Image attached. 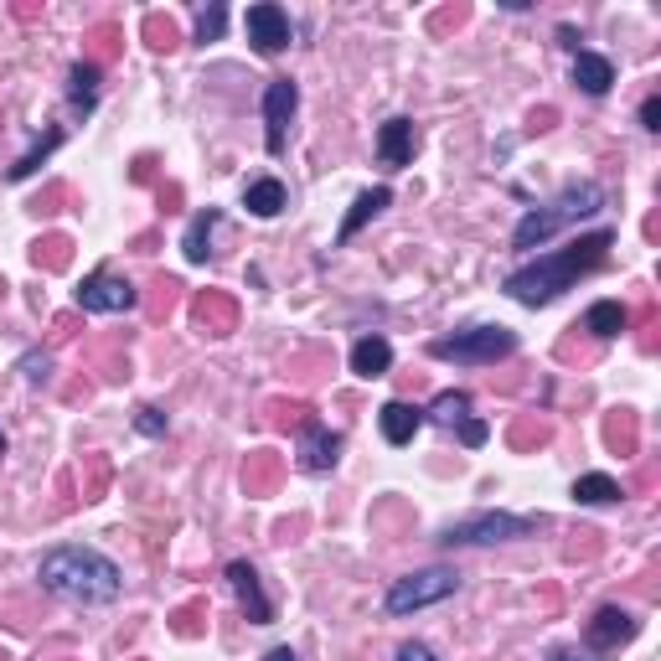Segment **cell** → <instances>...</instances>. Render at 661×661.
I'll return each instance as SVG.
<instances>
[{"label":"cell","instance_id":"1","mask_svg":"<svg viewBox=\"0 0 661 661\" xmlns=\"http://www.w3.org/2000/svg\"><path fill=\"white\" fill-rule=\"evenodd\" d=\"M610 248H616V233H610V227H594V233H584V238H573L569 248H558V254H538L532 264L511 270L501 289H507L517 305H532V311H538V305L558 301L563 289H573L579 274L600 270Z\"/></svg>","mask_w":661,"mask_h":661},{"label":"cell","instance_id":"2","mask_svg":"<svg viewBox=\"0 0 661 661\" xmlns=\"http://www.w3.org/2000/svg\"><path fill=\"white\" fill-rule=\"evenodd\" d=\"M37 579H42L47 594H58L68 604H114L124 589V573L114 558H104L99 548H83V542H62L37 563Z\"/></svg>","mask_w":661,"mask_h":661},{"label":"cell","instance_id":"3","mask_svg":"<svg viewBox=\"0 0 661 661\" xmlns=\"http://www.w3.org/2000/svg\"><path fill=\"white\" fill-rule=\"evenodd\" d=\"M600 207H604V186H600V181H573V186H563L548 207L522 212V223H517V233H511V248H542L558 227L579 223V217H594Z\"/></svg>","mask_w":661,"mask_h":661},{"label":"cell","instance_id":"4","mask_svg":"<svg viewBox=\"0 0 661 661\" xmlns=\"http://www.w3.org/2000/svg\"><path fill=\"white\" fill-rule=\"evenodd\" d=\"M511 352H517V336L507 326H470V330H455V336L429 342V357L466 362V367H491V362L511 357Z\"/></svg>","mask_w":661,"mask_h":661},{"label":"cell","instance_id":"5","mask_svg":"<svg viewBox=\"0 0 661 661\" xmlns=\"http://www.w3.org/2000/svg\"><path fill=\"white\" fill-rule=\"evenodd\" d=\"M542 517H511V511H476L466 522H450L445 527V548H481V542H511V538H527L538 532Z\"/></svg>","mask_w":661,"mask_h":661},{"label":"cell","instance_id":"6","mask_svg":"<svg viewBox=\"0 0 661 661\" xmlns=\"http://www.w3.org/2000/svg\"><path fill=\"white\" fill-rule=\"evenodd\" d=\"M455 589H460V573L455 569H419V573H408V579H398V584L388 589L383 610H388V616H414L424 604L450 600Z\"/></svg>","mask_w":661,"mask_h":661},{"label":"cell","instance_id":"7","mask_svg":"<svg viewBox=\"0 0 661 661\" xmlns=\"http://www.w3.org/2000/svg\"><path fill=\"white\" fill-rule=\"evenodd\" d=\"M73 301H78V311L114 316V311H135L140 295H135V285H130V279H114V274L99 270V274H89V279L73 289Z\"/></svg>","mask_w":661,"mask_h":661},{"label":"cell","instance_id":"8","mask_svg":"<svg viewBox=\"0 0 661 661\" xmlns=\"http://www.w3.org/2000/svg\"><path fill=\"white\" fill-rule=\"evenodd\" d=\"M295 109H301V89H295L289 78H274L270 89H264V145H270V155L285 151Z\"/></svg>","mask_w":661,"mask_h":661},{"label":"cell","instance_id":"9","mask_svg":"<svg viewBox=\"0 0 661 661\" xmlns=\"http://www.w3.org/2000/svg\"><path fill=\"white\" fill-rule=\"evenodd\" d=\"M243 27H248V42H254V52H264V58H274V52H285V47H289V16L279 11L274 0H264V6H248Z\"/></svg>","mask_w":661,"mask_h":661},{"label":"cell","instance_id":"10","mask_svg":"<svg viewBox=\"0 0 661 661\" xmlns=\"http://www.w3.org/2000/svg\"><path fill=\"white\" fill-rule=\"evenodd\" d=\"M635 631H641V620H635L631 610H620V604H604V610H594V620H589L584 641H589V651H616V647H626Z\"/></svg>","mask_w":661,"mask_h":661},{"label":"cell","instance_id":"11","mask_svg":"<svg viewBox=\"0 0 661 661\" xmlns=\"http://www.w3.org/2000/svg\"><path fill=\"white\" fill-rule=\"evenodd\" d=\"M227 584H233V594H238V604H243V616L254 620V626H270L274 620V604H270V594H264V584H258V573H254V563H227Z\"/></svg>","mask_w":661,"mask_h":661},{"label":"cell","instance_id":"12","mask_svg":"<svg viewBox=\"0 0 661 661\" xmlns=\"http://www.w3.org/2000/svg\"><path fill=\"white\" fill-rule=\"evenodd\" d=\"M342 460V435H330L326 424L305 419L301 424V466L305 470H330Z\"/></svg>","mask_w":661,"mask_h":661},{"label":"cell","instance_id":"13","mask_svg":"<svg viewBox=\"0 0 661 661\" xmlns=\"http://www.w3.org/2000/svg\"><path fill=\"white\" fill-rule=\"evenodd\" d=\"M414 151H419V130H414V120H388L383 130H377V155H383V165L404 171V165L414 161Z\"/></svg>","mask_w":661,"mask_h":661},{"label":"cell","instance_id":"14","mask_svg":"<svg viewBox=\"0 0 661 661\" xmlns=\"http://www.w3.org/2000/svg\"><path fill=\"white\" fill-rule=\"evenodd\" d=\"M377 424H383V439H388V445H408V439L424 429V408L393 398V404L377 408Z\"/></svg>","mask_w":661,"mask_h":661},{"label":"cell","instance_id":"15","mask_svg":"<svg viewBox=\"0 0 661 661\" xmlns=\"http://www.w3.org/2000/svg\"><path fill=\"white\" fill-rule=\"evenodd\" d=\"M573 83H579L589 99H604L610 83H616V62L600 58V52H573Z\"/></svg>","mask_w":661,"mask_h":661},{"label":"cell","instance_id":"16","mask_svg":"<svg viewBox=\"0 0 661 661\" xmlns=\"http://www.w3.org/2000/svg\"><path fill=\"white\" fill-rule=\"evenodd\" d=\"M388 202H393V192H388V186H373V192H362L357 202H352V212H346V217H342V233H336V243H352V238H357V233H362V227L373 223L377 212L388 207Z\"/></svg>","mask_w":661,"mask_h":661},{"label":"cell","instance_id":"17","mask_svg":"<svg viewBox=\"0 0 661 661\" xmlns=\"http://www.w3.org/2000/svg\"><path fill=\"white\" fill-rule=\"evenodd\" d=\"M388 367H393V346L383 342V336H362L357 346H352V373L357 377H388Z\"/></svg>","mask_w":661,"mask_h":661},{"label":"cell","instance_id":"18","mask_svg":"<svg viewBox=\"0 0 661 661\" xmlns=\"http://www.w3.org/2000/svg\"><path fill=\"white\" fill-rule=\"evenodd\" d=\"M217 223H223V212H217V207L196 212L192 223H186V238H181V248H186V258H192V264H207V254H212V233H217Z\"/></svg>","mask_w":661,"mask_h":661},{"label":"cell","instance_id":"19","mask_svg":"<svg viewBox=\"0 0 661 661\" xmlns=\"http://www.w3.org/2000/svg\"><path fill=\"white\" fill-rule=\"evenodd\" d=\"M243 207L254 212V217H279V212H285V186L274 176L248 181V186H243Z\"/></svg>","mask_w":661,"mask_h":661},{"label":"cell","instance_id":"20","mask_svg":"<svg viewBox=\"0 0 661 661\" xmlns=\"http://www.w3.org/2000/svg\"><path fill=\"white\" fill-rule=\"evenodd\" d=\"M626 326H631V311H626L620 301H600V305H589V311H584V330H589V336H600V342L620 336Z\"/></svg>","mask_w":661,"mask_h":661},{"label":"cell","instance_id":"21","mask_svg":"<svg viewBox=\"0 0 661 661\" xmlns=\"http://www.w3.org/2000/svg\"><path fill=\"white\" fill-rule=\"evenodd\" d=\"M68 99H73V109H83V114L99 104V62H73V68H68Z\"/></svg>","mask_w":661,"mask_h":661},{"label":"cell","instance_id":"22","mask_svg":"<svg viewBox=\"0 0 661 661\" xmlns=\"http://www.w3.org/2000/svg\"><path fill=\"white\" fill-rule=\"evenodd\" d=\"M573 501L610 507V501H620V481H610V476H579V481H573Z\"/></svg>","mask_w":661,"mask_h":661},{"label":"cell","instance_id":"23","mask_svg":"<svg viewBox=\"0 0 661 661\" xmlns=\"http://www.w3.org/2000/svg\"><path fill=\"white\" fill-rule=\"evenodd\" d=\"M196 326H207V336H227L233 330V305L217 301V295H202L196 301Z\"/></svg>","mask_w":661,"mask_h":661},{"label":"cell","instance_id":"24","mask_svg":"<svg viewBox=\"0 0 661 661\" xmlns=\"http://www.w3.org/2000/svg\"><path fill=\"white\" fill-rule=\"evenodd\" d=\"M470 414V398L460 388H450V393H439L435 404L424 408V419H435V424H460Z\"/></svg>","mask_w":661,"mask_h":661},{"label":"cell","instance_id":"25","mask_svg":"<svg viewBox=\"0 0 661 661\" xmlns=\"http://www.w3.org/2000/svg\"><path fill=\"white\" fill-rule=\"evenodd\" d=\"M58 140H62V135H58V130H52V135H47V140H42V145H37V151H27V155H21V161H16V165H11V181H27V176H31V171H37V165H42V161H47V155L58 151Z\"/></svg>","mask_w":661,"mask_h":661},{"label":"cell","instance_id":"26","mask_svg":"<svg viewBox=\"0 0 661 661\" xmlns=\"http://www.w3.org/2000/svg\"><path fill=\"white\" fill-rule=\"evenodd\" d=\"M223 27H227V11H223V6H207V11L196 16V42H217Z\"/></svg>","mask_w":661,"mask_h":661},{"label":"cell","instance_id":"27","mask_svg":"<svg viewBox=\"0 0 661 661\" xmlns=\"http://www.w3.org/2000/svg\"><path fill=\"white\" fill-rule=\"evenodd\" d=\"M135 429H140L145 439H161V435H165V414H161V408H140Z\"/></svg>","mask_w":661,"mask_h":661},{"label":"cell","instance_id":"28","mask_svg":"<svg viewBox=\"0 0 661 661\" xmlns=\"http://www.w3.org/2000/svg\"><path fill=\"white\" fill-rule=\"evenodd\" d=\"M145 37H151V47H176V27H171V21H161V16H151V21H145Z\"/></svg>","mask_w":661,"mask_h":661},{"label":"cell","instance_id":"29","mask_svg":"<svg viewBox=\"0 0 661 661\" xmlns=\"http://www.w3.org/2000/svg\"><path fill=\"white\" fill-rule=\"evenodd\" d=\"M486 435H491V429H486L481 419H460V439H466L470 450H481V445H486Z\"/></svg>","mask_w":661,"mask_h":661},{"label":"cell","instance_id":"30","mask_svg":"<svg viewBox=\"0 0 661 661\" xmlns=\"http://www.w3.org/2000/svg\"><path fill=\"white\" fill-rule=\"evenodd\" d=\"M398 661H439V657L424 647V641H404V647H398Z\"/></svg>","mask_w":661,"mask_h":661},{"label":"cell","instance_id":"31","mask_svg":"<svg viewBox=\"0 0 661 661\" xmlns=\"http://www.w3.org/2000/svg\"><path fill=\"white\" fill-rule=\"evenodd\" d=\"M641 124H647V130H661V99H657V93L641 104Z\"/></svg>","mask_w":661,"mask_h":661},{"label":"cell","instance_id":"32","mask_svg":"<svg viewBox=\"0 0 661 661\" xmlns=\"http://www.w3.org/2000/svg\"><path fill=\"white\" fill-rule=\"evenodd\" d=\"M21 367H27V377H31V383H47V373H52V362H47V357H27V362H21Z\"/></svg>","mask_w":661,"mask_h":661},{"label":"cell","instance_id":"33","mask_svg":"<svg viewBox=\"0 0 661 661\" xmlns=\"http://www.w3.org/2000/svg\"><path fill=\"white\" fill-rule=\"evenodd\" d=\"M548 661H600V657H594V651H573V647H558V651H553V657H548Z\"/></svg>","mask_w":661,"mask_h":661},{"label":"cell","instance_id":"34","mask_svg":"<svg viewBox=\"0 0 661 661\" xmlns=\"http://www.w3.org/2000/svg\"><path fill=\"white\" fill-rule=\"evenodd\" d=\"M558 42L569 47V52H584V47H579V31H573V27H558Z\"/></svg>","mask_w":661,"mask_h":661},{"label":"cell","instance_id":"35","mask_svg":"<svg viewBox=\"0 0 661 661\" xmlns=\"http://www.w3.org/2000/svg\"><path fill=\"white\" fill-rule=\"evenodd\" d=\"M264 661H301V657H295V647H274Z\"/></svg>","mask_w":661,"mask_h":661},{"label":"cell","instance_id":"36","mask_svg":"<svg viewBox=\"0 0 661 661\" xmlns=\"http://www.w3.org/2000/svg\"><path fill=\"white\" fill-rule=\"evenodd\" d=\"M0 450H6V435H0Z\"/></svg>","mask_w":661,"mask_h":661}]
</instances>
